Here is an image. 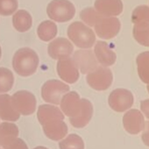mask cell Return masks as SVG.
<instances>
[{"label":"cell","mask_w":149,"mask_h":149,"mask_svg":"<svg viewBox=\"0 0 149 149\" xmlns=\"http://www.w3.org/2000/svg\"><path fill=\"white\" fill-rule=\"evenodd\" d=\"M18 0H0V14L10 16L18 9Z\"/></svg>","instance_id":"obj_28"},{"label":"cell","mask_w":149,"mask_h":149,"mask_svg":"<svg viewBox=\"0 0 149 149\" xmlns=\"http://www.w3.org/2000/svg\"><path fill=\"white\" fill-rule=\"evenodd\" d=\"M39 65L37 54L29 47L19 49L13 58V67L15 72L21 77H29L33 74Z\"/></svg>","instance_id":"obj_2"},{"label":"cell","mask_w":149,"mask_h":149,"mask_svg":"<svg viewBox=\"0 0 149 149\" xmlns=\"http://www.w3.org/2000/svg\"><path fill=\"white\" fill-rule=\"evenodd\" d=\"M86 80L88 84L96 91H106L113 81V76L110 68L106 67H97L93 71L88 73Z\"/></svg>","instance_id":"obj_5"},{"label":"cell","mask_w":149,"mask_h":149,"mask_svg":"<svg viewBox=\"0 0 149 149\" xmlns=\"http://www.w3.org/2000/svg\"><path fill=\"white\" fill-rule=\"evenodd\" d=\"M142 131V141L146 146H149V121L145 122V126Z\"/></svg>","instance_id":"obj_30"},{"label":"cell","mask_w":149,"mask_h":149,"mask_svg":"<svg viewBox=\"0 0 149 149\" xmlns=\"http://www.w3.org/2000/svg\"><path fill=\"white\" fill-rule=\"evenodd\" d=\"M57 73L59 77L68 84H74L79 78V69L73 58H65L57 62Z\"/></svg>","instance_id":"obj_10"},{"label":"cell","mask_w":149,"mask_h":149,"mask_svg":"<svg viewBox=\"0 0 149 149\" xmlns=\"http://www.w3.org/2000/svg\"><path fill=\"white\" fill-rule=\"evenodd\" d=\"M123 125L125 131L130 134L135 135L139 133L145 126L142 113L136 109L129 110L123 117Z\"/></svg>","instance_id":"obj_13"},{"label":"cell","mask_w":149,"mask_h":149,"mask_svg":"<svg viewBox=\"0 0 149 149\" xmlns=\"http://www.w3.org/2000/svg\"><path fill=\"white\" fill-rule=\"evenodd\" d=\"M132 22L133 24H148L149 25V6H139L132 14Z\"/></svg>","instance_id":"obj_26"},{"label":"cell","mask_w":149,"mask_h":149,"mask_svg":"<svg viewBox=\"0 0 149 149\" xmlns=\"http://www.w3.org/2000/svg\"><path fill=\"white\" fill-rule=\"evenodd\" d=\"M20 113L14 107L12 97L7 94L0 95V118L6 121H17Z\"/></svg>","instance_id":"obj_18"},{"label":"cell","mask_w":149,"mask_h":149,"mask_svg":"<svg viewBox=\"0 0 149 149\" xmlns=\"http://www.w3.org/2000/svg\"><path fill=\"white\" fill-rule=\"evenodd\" d=\"M3 148L4 149H28L26 142L23 139H19V138L13 139L5 146H3Z\"/></svg>","instance_id":"obj_29"},{"label":"cell","mask_w":149,"mask_h":149,"mask_svg":"<svg viewBox=\"0 0 149 149\" xmlns=\"http://www.w3.org/2000/svg\"><path fill=\"white\" fill-rule=\"evenodd\" d=\"M147 91H148V92H149V84H147Z\"/></svg>","instance_id":"obj_34"},{"label":"cell","mask_w":149,"mask_h":149,"mask_svg":"<svg viewBox=\"0 0 149 149\" xmlns=\"http://www.w3.org/2000/svg\"><path fill=\"white\" fill-rule=\"evenodd\" d=\"M60 149H84V142L77 134H69L59 143Z\"/></svg>","instance_id":"obj_25"},{"label":"cell","mask_w":149,"mask_h":149,"mask_svg":"<svg viewBox=\"0 0 149 149\" xmlns=\"http://www.w3.org/2000/svg\"><path fill=\"white\" fill-rule=\"evenodd\" d=\"M93 115L92 104L85 98L82 99V107L78 114L72 118H69L71 125L76 128H83L86 126L91 121Z\"/></svg>","instance_id":"obj_17"},{"label":"cell","mask_w":149,"mask_h":149,"mask_svg":"<svg viewBox=\"0 0 149 149\" xmlns=\"http://www.w3.org/2000/svg\"><path fill=\"white\" fill-rule=\"evenodd\" d=\"M80 17L83 21H84L88 26H94L97 21L104 17V15L100 14L95 8H87L84 9L81 12Z\"/></svg>","instance_id":"obj_27"},{"label":"cell","mask_w":149,"mask_h":149,"mask_svg":"<svg viewBox=\"0 0 149 149\" xmlns=\"http://www.w3.org/2000/svg\"><path fill=\"white\" fill-rule=\"evenodd\" d=\"M95 32L97 36L104 40H110L114 38L119 32L121 24L118 19L115 17L101 18L94 26Z\"/></svg>","instance_id":"obj_9"},{"label":"cell","mask_w":149,"mask_h":149,"mask_svg":"<svg viewBox=\"0 0 149 149\" xmlns=\"http://www.w3.org/2000/svg\"><path fill=\"white\" fill-rule=\"evenodd\" d=\"M13 24L17 31L20 33L26 32L32 27V24H33L32 16L28 12L25 10H19L13 15Z\"/></svg>","instance_id":"obj_19"},{"label":"cell","mask_w":149,"mask_h":149,"mask_svg":"<svg viewBox=\"0 0 149 149\" xmlns=\"http://www.w3.org/2000/svg\"><path fill=\"white\" fill-rule=\"evenodd\" d=\"M136 63L140 80L149 84V51L139 54L136 58Z\"/></svg>","instance_id":"obj_21"},{"label":"cell","mask_w":149,"mask_h":149,"mask_svg":"<svg viewBox=\"0 0 149 149\" xmlns=\"http://www.w3.org/2000/svg\"><path fill=\"white\" fill-rule=\"evenodd\" d=\"M73 60L83 73H90L97 68V60L91 50H78L74 54Z\"/></svg>","instance_id":"obj_12"},{"label":"cell","mask_w":149,"mask_h":149,"mask_svg":"<svg viewBox=\"0 0 149 149\" xmlns=\"http://www.w3.org/2000/svg\"><path fill=\"white\" fill-rule=\"evenodd\" d=\"M140 109L145 116L149 119V99H146L141 101L140 103Z\"/></svg>","instance_id":"obj_31"},{"label":"cell","mask_w":149,"mask_h":149,"mask_svg":"<svg viewBox=\"0 0 149 149\" xmlns=\"http://www.w3.org/2000/svg\"><path fill=\"white\" fill-rule=\"evenodd\" d=\"M68 36L80 48H91L96 42L95 33L83 22H74L68 29Z\"/></svg>","instance_id":"obj_3"},{"label":"cell","mask_w":149,"mask_h":149,"mask_svg":"<svg viewBox=\"0 0 149 149\" xmlns=\"http://www.w3.org/2000/svg\"><path fill=\"white\" fill-rule=\"evenodd\" d=\"M135 40L142 46L149 47V25L134 24L132 30Z\"/></svg>","instance_id":"obj_23"},{"label":"cell","mask_w":149,"mask_h":149,"mask_svg":"<svg viewBox=\"0 0 149 149\" xmlns=\"http://www.w3.org/2000/svg\"><path fill=\"white\" fill-rule=\"evenodd\" d=\"M37 34L41 40L50 41L57 34V26L54 22L50 20H45L38 26Z\"/></svg>","instance_id":"obj_22"},{"label":"cell","mask_w":149,"mask_h":149,"mask_svg":"<svg viewBox=\"0 0 149 149\" xmlns=\"http://www.w3.org/2000/svg\"><path fill=\"white\" fill-rule=\"evenodd\" d=\"M69 91V86L59 80H49L41 88V97L47 103L59 104L61 97Z\"/></svg>","instance_id":"obj_6"},{"label":"cell","mask_w":149,"mask_h":149,"mask_svg":"<svg viewBox=\"0 0 149 149\" xmlns=\"http://www.w3.org/2000/svg\"><path fill=\"white\" fill-rule=\"evenodd\" d=\"M19 128L15 124L4 122L0 124V146L2 147L18 138Z\"/></svg>","instance_id":"obj_20"},{"label":"cell","mask_w":149,"mask_h":149,"mask_svg":"<svg viewBox=\"0 0 149 149\" xmlns=\"http://www.w3.org/2000/svg\"><path fill=\"white\" fill-rule=\"evenodd\" d=\"M60 104L63 113L69 118H72L76 117L80 111L82 107V99L76 91H71L61 97Z\"/></svg>","instance_id":"obj_14"},{"label":"cell","mask_w":149,"mask_h":149,"mask_svg":"<svg viewBox=\"0 0 149 149\" xmlns=\"http://www.w3.org/2000/svg\"><path fill=\"white\" fill-rule=\"evenodd\" d=\"M110 107L117 112H124L133 104L132 93L125 89H116L109 96Z\"/></svg>","instance_id":"obj_8"},{"label":"cell","mask_w":149,"mask_h":149,"mask_svg":"<svg viewBox=\"0 0 149 149\" xmlns=\"http://www.w3.org/2000/svg\"><path fill=\"white\" fill-rule=\"evenodd\" d=\"M47 13L51 19L63 23L74 18L76 8L68 0H53L47 6Z\"/></svg>","instance_id":"obj_4"},{"label":"cell","mask_w":149,"mask_h":149,"mask_svg":"<svg viewBox=\"0 0 149 149\" xmlns=\"http://www.w3.org/2000/svg\"><path fill=\"white\" fill-rule=\"evenodd\" d=\"M33 149H48V148H47L45 146H37V147H35Z\"/></svg>","instance_id":"obj_32"},{"label":"cell","mask_w":149,"mask_h":149,"mask_svg":"<svg viewBox=\"0 0 149 149\" xmlns=\"http://www.w3.org/2000/svg\"><path fill=\"white\" fill-rule=\"evenodd\" d=\"M37 118L42 125L43 132L52 140H60L68 133V125L64 122V115L61 111L50 104L39 106Z\"/></svg>","instance_id":"obj_1"},{"label":"cell","mask_w":149,"mask_h":149,"mask_svg":"<svg viewBox=\"0 0 149 149\" xmlns=\"http://www.w3.org/2000/svg\"><path fill=\"white\" fill-rule=\"evenodd\" d=\"M12 101L16 110L22 115H32L36 110V98L27 91H19L12 97Z\"/></svg>","instance_id":"obj_7"},{"label":"cell","mask_w":149,"mask_h":149,"mask_svg":"<svg viewBox=\"0 0 149 149\" xmlns=\"http://www.w3.org/2000/svg\"><path fill=\"white\" fill-rule=\"evenodd\" d=\"M74 51L72 43L65 38H57L48 44L47 52L54 60H61L68 58Z\"/></svg>","instance_id":"obj_11"},{"label":"cell","mask_w":149,"mask_h":149,"mask_svg":"<svg viewBox=\"0 0 149 149\" xmlns=\"http://www.w3.org/2000/svg\"><path fill=\"white\" fill-rule=\"evenodd\" d=\"M95 9L105 17H115L123 12L121 0H96Z\"/></svg>","instance_id":"obj_15"},{"label":"cell","mask_w":149,"mask_h":149,"mask_svg":"<svg viewBox=\"0 0 149 149\" xmlns=\"http://www.w3.org/2000/svg\"><path fill=\"white\" fill-rule=\"evenodd\" d=\"M1 54H2V51H1V47H0V58H1Z\"/></svg>","instance_id":"obj_33"},{"label":"cell","mask_w":149,"mask_h":149,"mask_svg":"<svg viewBox=\"0 0 149 149\" xmlns=\"http://www.w3.org/2000/svg\"><path fill=\"white\" fill-rule=\"evenodd\" d=\"M14 84L13 72L6 68H0V93L8 92Z\"/></svg>","instance_id":"obj_24"},{"label":"cell","mask_w":149,"mask_h":149,"mask_svg":"<svg viewBox=\"0 0 149 149\" xmlns=\"http://www.w3.org/2000/svg\"><path fill=\"white\" fill-rule=\"evenodd\" d=\"M94 54L97 61L104 67L111 66L116 61V54L104 41H97L96 43Z\"/></svg>","instance_id":"obj_16"}]
</instances>
